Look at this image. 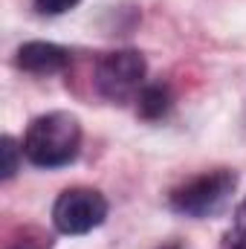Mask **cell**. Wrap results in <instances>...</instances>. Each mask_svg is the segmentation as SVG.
Here are the masks:
<instances>
[{
  "mask_svg": "<svg viewBox=\"0 0 246 249\" xmlns=\"http://www.w3.org/2000/svg\"><path fill=\"white\" fill-rule=\"evenodd\" d=\"M81 124L70 113H47L29 124L23 136V154L38 168H61L78 157Z\"/></svg>",
  "mask_w": 246,
  "mask_h": 249,
  "instance_id": "obj_1",
  "label": "cell"
},
{
  "mask_svg": "<svg viewBox=\"0 0 246 249\" xmlns=\"http://www.w3.org/2000/svg\"><path fill=\"white\" fill-rule=\"evenodd\" d=\"M238 186V177L232 171H211L188 180L171 194V206L188 217H209L223 209L229 194Z\"/></svg>",
  "mask_w": 246,
  "mask_h": 249,
  "instance_id": "obj_2",
  "label": "cell"
},
{
  "mask_svg": "<svg viewBox=\"0 0 246 249\" xmlns=\"http://www.w3.org/2000/svg\"><path fill=\"white\" fill-rule=\"evenodd\" d=\"M107 217V200L96 188H67L53 206V223L64 235H84L102 226Z\"/></svg>",
  "mask_w": 246,
  "mask_h": 249,
  "instance_id": "obj_3",
  "label": "cell"
},
{
  "mask_svg": "<svg viewBox=\"0 0 246 249\" xmlns=\"http://www.w3.org/2000/svg\"><path fill=\"white\" fill-rule=\"evenodd\" d=\"M142 78H145V58L133 50L107 53L96 67V87L102 96H107L113 102L133 96L139 90Z\"/></svg>",
  "mask_w": 246,
  "mask_h": 249,
  "instance_id": "obj_4",
  "label": "cell"
},
{
  "mask_svg": "<svg viewBox=\"0 0 246 249\" xmlns=\"http://www.w3.org/2000/svg\"><path fill=\"white\" fill-rule=\"evenodd\" d=\"M70 64V53L58 44H47V41H29L18 50V67L35 75H50V72H61Z\"/></svg>",
  "mask_w": 246,
  "mask_h": 249,
  "instance_id": "obj_5",
  "label": "cell"
},
{
  "mask_svg": "<svg viewBox=\"0 0 246 249\" xmlns=\"http://www.w3.org/2000/svg\"><path fill=\"white\" fill-rule=\"evenodd\" d=\"M168 110V90L165 87H145L142 93H139V113L145 116V119H157V116H162Z\"/></svg>",
  "mask_w": 246,
  "mask_h": 249,
  "instance_id": "obj_6",
  "label": "cell"
},
{
  "mask_svg": "<svg viewBox=\"0 0 246 249\" xmlns=\"http://www.w3.org/2000/svg\"><path fill=\"white\" fill-rule=\"evenodd\" d=\"M0 154H3V180H12L18 171V148H15L12 136L0 139Z\"/></svg>",
  "mask_w": 246,
  "mask_h": 249,
  "instance_id": "obj_7",
  "label": "cell"
},
{
  "mask_svg": "<svg viewBox=\"0 0 246 249\" xmlns=\"http://www.w3.org/2000/svg\"><path fill=\"white\" fill-rule=\"evenodd\" d=\"M229 244H232V249H246V200L238 206V212H235V223H232V232H229Z\"/></svg>",
  "mask_w": 246,
  "mask_h": 249,
  "instance_id": "obj_8",
  "label": "cell"
},
{
  "mask_svg": "<svg viewBox=\"0 0 246 249\" xmlns=\"http://www.w3.org/2000/svg\"><path fill=\"white\" fill-rule=\"evenodd\" d=\"M78 0H35V9L41 15H64L75 6Z\"/></svg>",
  "mask_w": 246,
  "mask_h": 249,
  "instance_id": "obj_9",
  "label": "cell"
},
{
  "mask_svg": "<svg viewBox=\"0 0 246 249\" xmlns=\"http://www.w3.org/2000/svg\"><path fill=\"white\" fill-rule=\"evenodd\" d=\"M9 249H44V244H41V238H35V241L32 238H20V241H15Z\"/></svg>",
  "mask_w": 246,
  "mask_h": 249,
  "instance_id": "obj_10",
  "label": "cell"
}]
</instances>
